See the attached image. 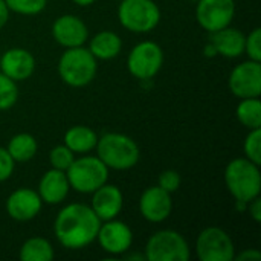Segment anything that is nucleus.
I'll list each match as a JSON object with an SVG mask.
<instances>
[{"mask_svg": "<svg viewBox=\"0 0 261 261\" xmlns=\"http://www.w3.org/2000/svg\"><path fill=\"white\" fill-rule=\"evenodd\" d=\"M99 226L101 220L89 205L70 203L58 213L54 232L66 249H83L96 240Z\"/></svg>", "mask_w": 261, "mask_h": 261, "instance_id": "nucleus-1", "label": "nucleus"}, {"mask_svg": "<svg viewBox=\"0 0 261 261\" xmlns=\"http://www.w3.org/2000/svg\"><path fill=\"white\" fill-rule=\"evenodd\" d=\"M225 184L237 203L248 205L261 193L260 165L246 158L232 159L225 170Z\"/></svg>", "mask_w": 261, "mask_h": 261, "instance_id": "nucleus-2", "label": "nucleus"}, {"mask_svg": "<svg viewBox=\"0 0 261 261\" xmlns=\"http://www.w3.org/2000/svg\"><path fill=\"white\" fill-rule=\"evenodd\" d=\"M96 156L107 168L125 171L133 168L141 158L138 144L122 133H106L98 138Z\"/></svg>", "mask_w": 261, "mask_h": 261, "instance_id": "nucleus-3", "label": "nucleus"}, {"mask_svg": "<svg viewBox=\"0 0 261 261\" xmlns=\"http://www.w3.org/2000/svg\"><path fill=\"white\" fill-rule=\"evenodd\" d=\"M96 58L83 46L66 49L58 61L60 78L70 87H84L90 84L96 75Z\"/></svg>", "mask_w": 261, "mask_h": 261, "instance_id": "nucleus-4", "label": "nucleus"}, {"mask_svg": "<svg viewBox=\"0 0 261 261\" xmlns=\"http://www.w3.org/2000/svg\"><path fill=\"white\" fill-rule=\"evenodd\" d=\"M66 176L70 188L83 194H90L101 185L107 184L109 168L98 156H83L73 159L66 170Z\"/></svg>", "mask_w": 261, "mask_h": 261, "instance_id": "nucleus-5", "label": "nucleus"}, {"mask_svg": "<svg viewBox=\"0 0 261 261\" xmlns=\"http://www.w3.org/2000/svg\"><path fill=\"white\" fill-rule=\"evenodd\" d=\"M119 23L130 32L147 34L161 21V9L153 0H121Z\"/></svg>", "mask_w": 261, "mask_h": 261, "instance_id": "nucleus-6", "label": "nucleus"}, {"mask_svg": "<svg viewBox=\"0 0 261 261\" xmlns=\"http://www.w3.org/2000/svg\"><path fill=\"white\" fill-rule=\"evenodd\" d=\"M190 255L187 240L173 229L154 232L145 245V260L148 261H188Z\"/></svg>", "mask_w": 261, "mask_h": 261, "instance_id": "nucleus-7", "label": "nucleus"}, {"mask_svg": "<svg viewBox=\"0 0 261 261\" xmlns=\"http://www.w3.org/2000/svg\"><path fill=\"white\" fill-rule=\"evenodd\" d=\"M196 254L202 261H232L236 257L234 243L222 228H206L196 240Z\"/></svg>", "mask_w": 261, "mask_h": 261, "instance_id": "nucleus-8", "label": "nucleus"}, {"mask_svg": "<svg viewBox=\"0 0 261 261\" xmlns=\"http://www.w3.org/2000/svg\"><path fill=\"white\" fill-rule=\"evenodd\" d=\"M164 64V50L154 41H142L136 44L127 58L128 72L139 80L154 78Z\"/></svg>", "mask_w": 261, "mask_h": 261, "instance_id": "nucleus-9", "label": "nucleus"}, {"mask_svg": "<svg viewBox=\"0 0 261 261\" xmlns=\"http://www.w3.org/2000/svg\"><path fill=\"white\" fill-rule=\"evenodd\" d=\"M234 15H236L234 0H197V6H196L197 23L210 34L229 26Z\"/></svg>", "mask_w": 261, "mask_h": 261, "instance_id": "nucleus-10", "label": "nucleus"}, {"mask_svg": "<svg viewBox=\"0 0 261 261\" xmlns=\"http://www.w3.org/2000/svg\"><path fill=\"white\" fill-rule=\"evenodd\" d=\"M229 89L234 96L260 98L261 95V64L260 61H245L232 69L229 75Z\"/></svg>", "mask_w": 261, "mask_h": 261, "instance_id": "nucleus-11", "label": "nucleus"}, {"mask_svg": "<svg viewBox=\"0 0 261 261\" xmlns=\"http://www.w3.org/2000/svg\"><path fill=\"white\" fill-rule=\"evenodd\" d=\"M96 240L107 254L121 255L132 248L133 232L124 222L112 219L99 226Z\"/></svg>", "mask_w": 261, "mask_h": 261, "instance_id": "nucleus-12", "label": "nucleus"}, {"mask_svg": "<svg viewBox=\"0 0 261 261\" xmlns=\"http://www.w3.org/2000/svg\"><path fill=\"white\" fill-rule=\"evenodd\" d=\"M173 210L171 194L162 190L159 185L147 188L139 199V211L142 217L151 223H161L167 220Z\"/></svg>", "mask_w": 261, "mask_h": 261, "instance_id": "nucleus-13", "label": "nucleus"}, {"mask_svg": "<svg viewBox=\"0 0 261 261\" xmlns=\"http://www.w3.org/2000/svg\"><path fill=\"white\" fill-rule=\"evenodd\" d=\"M52 35L60 46L69 49V47L83 46L89 38V29L86 23L76 15L66 14V15H60L54 21Z\"/></svg>", "mask_w": 261, "mask_h": 261, "instance_id": "nucleus-14", "label": "nucleus"}, {"mask_svg": "<svg viewBox=\"0 0 261 261\" xmlns=\"http://www.w3.org/2000/svg\"><path fill=\"white\" fill-rule=\"evenodd\" d=\"M40 194L29 188H18L6 200V213L15 222H29L41 211Z\"/></svg>", "mask_w": 261, "mask_h": 261, "instance_id": "nucleus-15", "label": "nucleus"}, {"mask_svg": "<svg viewBox=\"0 0 261 261\" xmlns=\"http://www.w3.org/2000/svg\"><path fill=\"white\" fill-rule=\"evenodd\" d=\"M34 70L35 58L23 47H12L0 57V72L15 83L31 78Z\"/></svg>", "mask_w": 261, "mask_h": 261, "instance_id": "nucleus-16", "label": "nucleus"}, {"mask_svg": "<svg viewBox=\"0 0 261 261\" xmlns=\"http://www.w3.org/2000/svg\"><path fill=\"white\" fill-rule=\"evenodd\" d=\"M92 197L90 208L98 216L101 222H107L112 219H116L119 213L122 211L124 205V196L121 190L116 185H101L98 190H95Z\"/></svg>", "mask_w": 261, "mask_h": 261, "instance_id": "nucleus-17", "label": "nucleus"}, {"mask_svg": "<svg viewBox=\"0 0 261 261\" xmlns=\"http://www.w3.org/2000/svg\"><path fill=\"white\" fill-rule=\"evenodd\" d=\"M70 185L66 176V171L50 168L44 173L38 184V194L44 203L57 205L61 203L69 194Z\"/></svg>", "mask_w": 261, "mask_h": 261, "instance_id": "nucleus-18", "label": "nucleus"}, {"mask_svg": "<svg viewBox=\"0 0 261 261\" xmlns=\"http://www.w3.org/2000/svg\"><path fill=\"white\" fill-rule=\"evenodd\" d=\"M245 34L236 28H223L210 34V43L216 54L226 58H237L245 54Z\"/></svg>", "mask_w": 261, "mask_h": 261, "instance_id": "nucleus-19", "label": "nucleus"}, {"mask_svg": "<svg viewBox=\"0 0 261 261\" xmlns=\"http://www.w3.org/2000/svg\"><path fill=\"white\" fill-rule=\"evenodd\" d=\"M122 40L112 31H101L90 40L89 50L96 60H112L121 54Z\"/></svg>", "mask_w": 261, "mask_h": 261, "instance_id": "nucleus-20", "label": "nucleus"}, {"mask_svg": "<svg viewBox=\"0 0 261 261\" xmlns=\"http://www.w3.org/2000/svg\"><path fill=\"white\" fill-rule=\"evenodd\" d=\"M98 135L86 125H73L64 135V145L73 153L86 154L96 147Z\"/></svg>", "mask_w": 261, "mask_h": 261, "instance_id": "nucleus-21", "label": "nucleus"}, {"mask_svg": "<svg viewBox=\"0 0 261 261\" xmlns=\"http://www.w3.org/2000/svg\"><path fill=\"white\" fill-rule=\"evenodd\" d=\"M38 144L35 138L29 133H18L11 138L6 150L9 156L14 159V162H28L31 161L37 153Z\"/></svg>", "mask_w": 261, "mask_h": 261, "instance_id": "nucleus-22", "label": "nucleus"}, {"mask_svg": "<svg viewBox=\"0 0 261 261\" xmlns=\"http://www.w3.org/2000/svg\"><path fill=\"white\" fill-rule=\"evenodd\" d=\"M54 258V248L49 240L43 237H31L20 248L21 261H50Z\"/></svg>", "mask_w": 261, "mask_h": 261, "instance_id": "nucleus-23", "label": "nucleus"}, {"mask_svg": "<svg viewBox=\"0 0 261 261\" xmlns=\"http://www.w3.org/2000/svg\"><path fill=\"white\" fill-rule=\"evenodd\" d=\"M237 119L249 130L261 127V101L260 98H245L240 101L236 110Z\"/></svg>", "mask_w": 261, "mask_h": 261, "instance_id": "nucleus-24", "label": "nucleus"}, {"mask_svg": "<svg viewBox=\"0 0 261 261\" xmlns=\"http://www.w3.org/2000/svg\"><path fill=\"white\" fill-rule=\"evenodd\" d=\"M18 99V87L14 80L0 72V110H8Z\"/></svg>", "mask_w": 261, "mask_h": 261, "instance_id": "nucleus-25", "label": "nucleus"}, {"mask_svg": "<svg viewBox=\"0 0 261 261\" xmlns=\"http://www.w3.org/2000/svg\"><path fill=\"white\" fill-rule=\"evenodd\" d=\"M5 2L9 11H14L21 15L40 14L47 5V0H5Z\"/></svg>", "mask_w": 261, "mask_h": 261, "instance_id": "nucleus-26", "label": "nucleus"}, {"mask_svg": "<svg viewBox=\"0 0 261 261\" xmlns=\"http://www.w3.org/2000/svg\"><path fill=\"white\" fill-rule=\"evenodd\" d=\"M73 159H75V153L66 145H57L49 153V162L52 168H57L61 171H66L73 162Z\"/></svg>", "mask_w": 261, "mask_h": 261, "instance_id": "nucleus-27", "label": "nucleus"}, {"mask_svg": "<svg viewBox=\"0 0 261 261\" xmlns=\"http://www.w3.org/2000/svg\"><path fill=\"white\" fill-rule=\"evenodd\" d=\"M245 156L246 159L252 161L254 164H261V128H254L249 132V135L245 139L243 144Z\"/></svg>", "mask_w": 261, "mask_h": 261, "instance_id": "nucleus-28", "label": "nucleus"}, {"mask_svg": "<svg viewBox=\"0 0 261 261\" xmlns=\"http://www.w3.org/2000/svg\"><path fill=\"white\" fill-rule=\"evenodd\" d=\"M245 52L249 55V60L261 61V29L255 28L245 40Z\"/></svg>", "mask_w": 261, "mask_h": 261, "instance_id": "nucleus-29", "label": "nucleus"}, {"mask_svg": "<svg viewBox=\"0 0 261 261\" xmlns=\"http://www.w3.org/2000/svg\"><path fill=\"white\" fill-rule=\"evenodd\" d=\"M180 182V174L174 170H165L158 177V185L170 194L179 190Z\"/></svg>", "mask_w": 261, "mask_h": 261, "instance_id": "nucleus-30", "label": "nucleus"}, {"mask_svg": "<svg viewBox=\"0 0 261 261\" xmlns=\"http://www.w3.org/2000/svg\"><path fill=\"white\" fill-rule=\"evenodd\" d=\"M14 167L15 162L9 156L8 150L0 147V182H5L11 177V174L14 173Z\"/></svg>", "mask_w": 261, "mask_h": 261, "instance_id": "nucleus-31", "label": "nucleus"}, {"mask_svg": "<svg viewBox=\"0 0 261 261\" xmlns=\"http://www.w3.org/2000/svg\"><path fill=\"white\" fill-rule=\"evenodd\" d=\"M248 208H249V214H251V217L258 223L261 222V200H260V196L258 197H255L254 200H251L249 203H248Z\"/></svg>", "mask_w": 261, "mask_h": 261, "instance_id": "nucleus-32", "label": "nucleus"}, {"mask_svg": "<svg viewBox=\"0 0 261 261\" xmlns=\"http://www.w3.org/2000/svg\"><path fill=\"white\" fill-rule=\"evenodd\" d=\"M234 258H237L239 261H257L261 260V252L257 249H245Z\"/></svg>", "mask_w": 261, "mask_h": 261, "instance_id": "nucleus-33", "label": "nucleus"}, {"mask_svg": "<svg viewBox=\"0 0 261 261\" xmlns=\"http://www.w3.org/2000/svg\"><path fill=\"white\" fill-rule=\"evenodd\" d=\"M9 18V8L5 0H0V29L8 23Z\"/></svg>", "mask_w": 261, "mask_h": 261, "instance_id": "nucleus-34", "label": "nucleus"}, {"mask_svg": "<svg viewBox=\"0 0 261 261\" xmlns=\"http://www.w3.org/2000/svg\"><path fill=\"white\" fill-rule=\"evenodd\" d=\"M95 0H73V3H76L78 6H90Z\"/></svg>", "mask_w": 261, "mask_h": 261, "instance_id": "nucleus-35", "label": "nucleus"}, {"mask_svg": "<svg viewBox=\"0 0 261 261\" xmlns=\"http://www.w3.org/2000/svg\"><path fill=\"white\" fill-rule=\"evenodd\" d=\"M191 2H197V0H191Z\"/></svg>", "mask_w": 261, "mask_h": 261, "instance_id": "nucleus-36", "label": "nucleus"}]
</instances>
